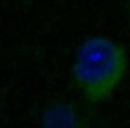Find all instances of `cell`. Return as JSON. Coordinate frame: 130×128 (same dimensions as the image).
<instances>
[{
    "label": "cell",
    "mask_w": 130,
    "mask_h": 128,
    "mask_svg": "<svg viewBox=\"0 0 130 128\" xmlns=\"http://www.w3.org/2000/svg\"><path fill=\"white\" fill-rule=\"evenodd\" d=\"M42 128H84V117L73 103H53L42 114Z\"/></svg>",
    "instance_id": "7a4b0ae2"
},
{
    "label": "cell",
    "mask_w": 130,
    "mask_h": 128,
    "mask_svg": "<svg viewBox=\"0 0 130 128\" xmlns=\"http://www.w3.org/2000/svg\"><path fill=\"white\" fill-rule=\"evenodd\" d=\"M127 69V54L108 37L87 38L78 46L71 65L76 87L91 103L109 99Z\"/></svg>",
    "instance_id": "6da1fadb"
}]
</instances>
